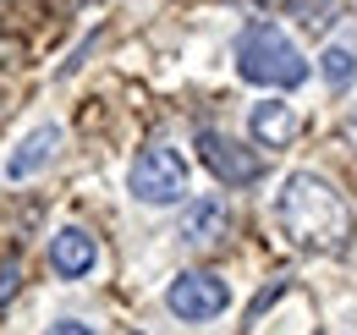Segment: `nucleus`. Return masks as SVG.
Listing matches in <instances>:
<instances>
[{"label":"nucleus","mask_w":357,"mask_h":335,"mask_svg":"<svg viewBox=\"0 0 357 335\" xmlns=\"http://www.w3.org/2000/svg\"><path fill=\"white\" fill-rule=\"evenodd\" d=\"M6 55H11V44H6V39H0V61H6Z\"/></svg>","instance_id":"nucleus-13"},{"label":"nucleus","mask_w":357,"mask_h":335,"mask_svg":"<svg viewBox=\"0 0 357 335\" xmlns=\"http://www.w3.org/2000/svg\"><path fill=\"white\" fill-rule=\"evenodd\" d=\"M253 6H269V0H253Z\"/></svg>","instance_id":"nucleus-14"},{"label":"nucleus","mask_w":357,"mask_h":335,"mask_svg":"<svg viewBox=\"0 0 357 335\" xmlns=\"http://www.w3.org/2000/svg\"><path fill=\"white\" fill-rule=\"evenodd\" d=\"M45 335H99V330H93V325H83V319H55Z\"/></svg>","instance_id":"nucleus-12"},{"label":"nucleus","mask_w":357,"mask_h":335,"mask_svg":"<svg viewBox=\"0 0 357 335\" xmlns=\"http://www.w3.org/2000/svg\"><path fill=\"white\" fill-rule=\"evenodd\" d=\"M319 77L330 94H347L357 83V44L352 39H330L324 44V55H319Z\"/></svg>","instance_id":"nucleus-10"},{"label":"nucleus","mask_w":357,"mask_h":335,"mask_svg":"<svg viewBox=\"0 0 357 335\" xmlns=\"http://www.w3.org/2000/svg\"><path fill=\"white\" fill-rule=\"evenodd\" d=\"M225 231H231V204L220 193H198L192 204H181L176 237L187 248H215V242H225Z\"/></svg>","instance_id":"nucleus-6"},{"label":"nucleus","mask_w":357,"mask_h":335,"mask_svg":"<svg viewBox=\"0 0 357 335\" xmlns=\"http://www.w3.org/2000/svg\"><path fill=\"white\" fill-rule=\"evenodd\" d=\"M275 225L297 253H341L352 237V209L319 170H291L275 193Z\"/></svg>","instance_id":"nucleus-1"},{"label":"nucleus","mask_w":357,"mask_h":335,"mask_svg":"<svg viewBox=\"0 0 357 335\" xmlns=\"http://www.w3.org/2000/svg\"><path fill=\"white\" fill-rule=\"evenodd\" d=\"M248 132H253L259 149H286V143H297L303 116H297V105H286L280 94H269V99H259L248 110Z\"/></svg>","instance_id":"nucleus-7"},{"label":"nucleus","mask_w":357,"mask_h":335,"mask_svg":"<svg viewBox=\"0 0 357 335\" xmlns=\"http://www.w3.org/2000/svg\"><path fill=\"white\" fill-rule=\"evenodd\" d=\"M192 149H198V165L209 170L220 187H253V181H264V154H253L248 143H236L220 126H198Z\"/></svg>","instance_id":"nucleus-4"},{"label":"nucleus","mask_w":357,"mask_h":335,"mask_svg":"<svg viewBox=\"0 0 357 335\" xmlns=\"http://www.w3.org/2000/svg\"><path fill=\"white\" fill-rule=\"evenodd\" d=\"M93 264H99L93 231H83V225H61V231L50 237V269H55L61 281H83V275H93Z\"/></svg>","instance_id":"nucleus-8"},{"label":"nucleus","mask_w":357,"mask_h":335,"mask_svg":"<svg viewBox=\"0 0 357 335\" xmlns=\"http://www.w3.org/2000/svg\"><path fill=\"white\" fill-rule=\"evenodd\" d=\"M165 308L176 313L181 325H209V319H220L231 308V286L215 269H181L176 281L165 286Z\"/></svg>","instance_id":"nucleus-5"},{"label":"nucleus","mask_w":357,"mask_h":335,"mask_svg":"<svg viewBox=\"0 0 357 335\" xmlns=\"http://www.w3.org/2000/svg\"><path fill=\"white\" fill-rule=\"evenodd\" d=\"M231 61H236V77L253 88H280V94H291V88H303L313 77L308 55L297 50V39L280 28V22H269V17H253L236 44H231Z\"/></svg>","instance_id":"nucleus-2"},{"label":"nucleus","mask_w":357,"mask_h":335,"mask_svg":"<svg viewBox=\"0 0 357 335\" xmlns=\"http://www.w3.org/2000/svg\"><path fill=\"white\" fill-rule=\"evenodd\" d=\"M55 154H61V126H55V121L33 126V132L11 149V160H6V181H33Z\"/></svg>","instance_id":"nucleus-9"},{"label":"nucleus","mask_w":357,"mask_h":335,"mask_svg":"<svg viewBox=\"0 0 357 335\" xmlns=\"http://www.w3.org/2000/svg\"><path fill=\"white\" fill-rule=\"evenodd\" d=\"M187 181H192V170L181 160V149H171V143H143L127 165V193L149 209L187 204Z\"/></svg>","instance_id":"nucleus-3"},{"label":"nucleus","mask_w":357,"mask_h":335,"mask_svg":"<svg viewBox=\"0 0 357 335\" xmlns=\"http://www.w3.org/2000/svg\"><path fill=\"white\" fill-rule=\"evenodd\" d=\"M17 286H22V264H17V258H0V308L11 302Z\"/></svg>","instance_id":"nucleus-11"}]
</instances>
